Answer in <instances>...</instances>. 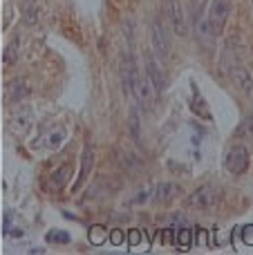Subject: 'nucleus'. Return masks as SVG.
Wrapping results in <instances>:
<instances>
[{
    "label": "nucleus",
    "mask_w": 253,
    "mask_h": 255,
    "mask_svg": "<svg viewBox=\"0 0 253 255\" xmlns=\"http://www.w3.org/2000/svg\"><path fill=\"white\" fill-rule=\"evenodd\" d=\"M231 7H233V0H211L206 20H209L213 36H220L224 31V25H227L229 16H231Z\"/></svg>",
    "instance_id": "nucleus-1"
},
{
    "label": "nucleus",
    "mask_w": 253,
    "mask_h": 255,
    "mask_svg": "<svg viewBox=\"0 0 253 255\" xmlns=\"http://www.w3.org/2000/svg\"><path fill=\"white\" fill-rule=\"evenodd\" d=\"M218 199H220V193L213 186H200L197 190H193L188 195L186 204L191 208H197V211H209V208H213L218 204Z\"/></svg>",
    "instance_id": "nucleus-2"
},
{
    "label": "nucleus",
    "mask_w": 253,
    "mask_h": 255,
    "mask_svg": "<svg viewBox=\"0 0 253 255\" xmlns=\"http://www.w3.org/2000/svg\"><path fill=\"white\" fill-rule=\"evenodd\" d=\"M224 168L231 175H245L247 168H249V152H247L245 145H233L229 150L227 159H224Z\"/></svg>",
    "instance_id": "nucleus-3"
},
{
    "label": "nucleus",
    "mask_w": 253,
    "mask_h": 255,
    "mask_svg": "<svg viewBox=\"0 0 253 255\" xmlns=\"http://www.w3.org/2000/svg\"><path fill=\"white\" fill-rule=\"evenodd\" d=\"M150 38H152V49L159 58H166L170 54V36L166 34V27L159 20H152L150 27Z\"/></svg>",
    "instance_id": "nucleus-4"
},
{
    "label": "nucleus",
    "mask_w": 253,
    "mask_h": 255,
    "mask_svg": "<svg viewBox=\"0 0 253 255\" xmlns=\"http://www.w3.org/2000/svg\"><path fill=\"white\" fill-rule=\"evenodd\" d=\"M139 70L134 65L132 58H124L121 63V85H124V92L130 94V92H137V83H139Z\"/></svg>",
    "instance_id": "nucleus-5"
},
{
    "label": "nucleus",
    "mask_w": 253,
    "mask_h": 255,
    "mask_svg": "<svg viewBox=\"0 0 253 255\" xmlns=\"http://www.w3.org/2000/svg\"><path fill=\"white\" fill-rule=\"evenodd\" d=\"M72 177V166L70 163H63V166H58L56 170L49 175V181H47V188L54 190V193H58V190H63L67 186V181H70Z\"/></svg>",
    "instance_id": "nucleus-6"
},
{
    "label": "nucleus",
    "mask_w": 253,
    "mask_h": 255,
    "mask_svg": "<svg viewBox=\"0 0 253 255\" xmlns=\"http://www.w3.org/2000/svg\"><path fill=\"white\" fill-rule=\"evenodd\" d=\"M168 4V13H170V20H173V27L177 34H186V22H184V9L177 0H166Z\"/></svg>",
    "instance_id": "nucleus-7"
},
{
    "label": "nucleus",
    "mask_w": 253,
    "mask_h": 255,
    "mask_svg": "<svg viewBox=\"0 0 253 255\" xmlns=\"http://www.w3.org/2000/svg\"><path fill=\"white\" fill-rule=\"evenodd\" d=\"M146 76L150 79V83H152V88L157 90V92H161L164 90V76H161V70H159V65H157V61L152 56H148L146 58Z\"/></svg>",
    "instance_id": "nucleus-8"
},
{
    "label": "nucleus",
    "mask_w": 253,
    "mask_h": 255,
    "mask_svg": "<svg viewBox=\"0 0 253 255\" xmlns=\"http://www.w3.org/2000/svg\"><path fill=\"white\" fill-rule=\"evenodd\" d=\"M231 79H233V83L242 90V92H247V94L253 92V79H251L249 70H245V67H233Z\"/></svg>",
    "instance_id": "nucleus-9"
},
{
    "label": "nucleus",
    "mask_w": 253,
    "mask_h": 255,
    "mask_svg": "<svg viewBox=\"0 0 253 255\" xmlns=\"http://www.w3.org/2000/svg\"><path fill=\"white\" fill-rule=\"evenodd\" d=\"M179 193H182V188H179L177 184L164 181V184H159L155 188V199H157V202H170V199H175Z\"/></svg>",
    "instance_id": "nucleus-10"
},
{
    "label": "nucleus",
    "mask_w": 253,
    "mask_h": 255,
    "mask_svg": "<svg viewBox=\"0 0 253 255\" xmlns=\"http://www.w3.org/2000/svg\"><path fill=\"white\" fill-rule=\"evenodd\" d=\"M7 92H9V99H11V101H25L27 97H29V92L31 90L27 88V83L25 81H11V83H9V88H7Z\"/></svg>",
    "instance_id": "nucleus-11"
},
{
    "label": "nucleus",
    "mask_w": 253,
    "mask_h": 255,
    "mask_svg": "<svg viewBox=\"0 0 253 255\" xmlns=\"http://www.w3.org/2000/svg\"><path fill=\"white\" fill-rule=\"evenodd\" d=\"M139 128H141V117H139L137 108H132L130 117H128V130H130V134H132V139L137 141V143H141V132H139Z\"/></svg>",
    "instance_id": "nucleus-12"
},
{
    "label": "nucleus",
    "mask_w": 253,
    "mask_h": 255,
    "mask_svg": "<svg viewBox=\"0 0 253 255\" xmlns=\"http://www.w3.org/2000/svg\"><path fill=\"white\" fill-rule=\"evenodd\" d=\"M67 139V132L63 130V128H58V130L49 132L47 136H45V145H47L49 150H58L63 145V141Z\"/></svg>",
    "instance_id": "nucleus-13"
},
{
    "label": "nucleus",
    "mask_w": 253,
    "mask_h": 255,
    "mask_svg": "<svg viewBox=\"0 0 253 255\" xmlns=\"http://www.w3.org/2000/svg\"><path fill=\"white\" fill-rule=\"evenodd\" d=\"M36 4H38V0H25L22 13H25L27 25H36V20H38V9H36Z\"/></svg>",
    "instance_id": "nucleus-14"
},
{
    "label": "nucleus",
    "mask_w": 253,
    "mask_h": 255,
    "mask_svg": "<svg viewBox=\"0 0 253 255\" xmlns=\"http://www.w3.org/2000/svg\"><path fill=\"white\" fill-rule=\"evenodd\" d=\"M92 168V150H85V154H83V168H81V177H79V181H76V186L74 188H79L81 184H83L85 179H88V170Z\"/></svg>",
    "instance_id": "nucleus-15"
},
{
    "label": "nucleus",
    "mask_w": 253,
    "mask_h": 255,
    "mask_svg": "<svg viewBox=\"0 0 253 255\" xmlns=\"http://www.w3.org/2000/svg\"><path fill=\"white\" fill-rule=\"evenodd\" d=\"M16 47H18V40H11V43L7 45V49H4V65L11 67L13 63H18V52H16Z\"/></svg>",
    "instance_id": "nucleus-16"
},
{
    "label": "nucleus",
    "mask_w": 253,
    "mask_h": 255,
    "mask_svg": "<svg viewBox=\"0 0 253 255\" xmlns=\"http://www.w3.org/2000/svg\"><path fill=\"white\" fill-rule=\"evenodd\" d=\"M47 240H49V242H67V240H70V235H67V233H49Z\"/></svg>",
    "instance_id": "nucleus-17"
},
{
    "label": "nucleus",
    "mask_w": 253,
    "mask_h": 255,
    "mask_svg": "<svg viewBox=\"0 0 253 255\" xmlns=\"http://www.w3.org/2000/svg\"><path fill=\"white\" fill-rule=\"evenodd\" d=\"M245 242L253 244V226H247V229H245Z\"/></svg>",
    "instance_id": "nucleus-18"
},
{
    "label": "nucleus",
    "mask_w": 253,
    "mask_h": 255,
    "mask_svg": "<svg viewBox=\"0 0 253 255\" xmlns=\"http://www.w3.org/2000/svg\"><path fill=\"white\" fill-rule=\"evenodd\" d=\"M193 4H195V9H200V7H204L206 4V0H191Z\"/></svg>",
    "instance_id": "nucleus-19"
}]
</instances>
